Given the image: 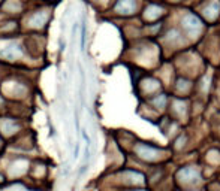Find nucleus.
I'll use <instances>...</instances> for the list:
<instances>
[{
  "mask_svg": "<svg viewBox=\"0 0 220 191\" xmlns=\"http://www.w3.org/2000/svg\"><path fill=\"white\" fill-rule=\"evenodd\" d=\"M78 152H79V146H78V145H76L75 146V152H74V157H78Z\"/></svg>",
  "mask_w": 220,
  "mask_h": 191,
  "instance_id": "obj_3",
  "label": "nucleus"
},
{
  "mask_svg": "<svg viewBox=\"0 0 220 191\" xmlns=\"http://www.w3.org/2000/svg\"><path fill=\"white\" fill-rule=\"evenodd\" d=\"M85 32H87V26H85V20H83V22H81V41H79L81 51H84V47H85Z\"/></svg>",
  "mask_w": 220,
  "mask_h": 191,
  "instance_id": "obj_1",
  "label": "nucleus"
},
{
  "mask_svg": "<svg viewBox=\"0 0 220 191\" xmlns=\"http://www.w3.org/2000/svg\"><path fill=\"white\" fill-rule=\"evenodd\" d=\"M75 129H76V133H79V118H78V110H75Z\"/></svg>",
  "mask_w": 220,
  "mask_h": 191,
  "instance_id": "obj_2",
  "label": "nucleus"
}]
</instances>
